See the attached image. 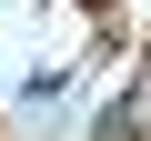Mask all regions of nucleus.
Instances as JSON below:
<instances>
[]
</instances>
